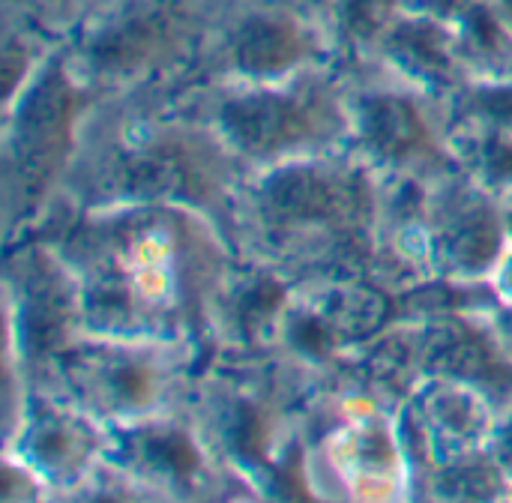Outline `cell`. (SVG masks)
Instances as JSON below:
<instances>
[{"instance_id":"obj_1","label":"cell","mask_w":512,"mask_h":503,"mask_svg":"<svg viewBox=\"0 0 512 503\" xmlns=\"http://www.w3.org/2000/svg\"><path fill=\"white\" fill-rule=\"evenodd\" d=\"M231 129L252 147H276L291 141L303 129V117L279 99H252L228 114Z\"/></svg>"},{"instance_id":"obj_2","label":"cell","mask_w":512,"mask_h":503,"mask_svg":"<svg viewBox=\"0 0 512 503\" xmlns=\"http://www.w3.org/2000/svg\"><path fill=\"white\" fill-rule=\"evenodd\" d=\"M366 129H369V138L375 141V147H381L390 156L411 153L423 138V126H420L417 114L411 111V105H405L399 99H378L369 108Z\"/></svg>"},{"instance_id":"obj_3","label":"cell","mask_w":512,"mask_h":503,"mask_svg":"<svg viewBox=\"0 0 512 503\" xmlns=\"http://www.w3.org/2000/svg\"><path fill=\"white\" fill-rule=\"evenodd\" d=\"M489 168L501 177L512 174V144H495L492 156H489Z\"/></svg>"},{"instance_id":"obj_4","label":"cell","mask_w":512,"mask_h":503,"mask_svg":"<svg viewBox=\"0 0 512 503\" xmlns=\"http://www.w3.org/2000/svg\"><path fill=\"white\" fill-rule=\"evenodd\" d=\"M483 105L492 111V117H495V120H512V90H507V93H498V96H492V99H486Z\"/></svg>"},{"instance_id":"obj_5","label":"cell","mask_w":512,"mask_h":503,"mask_svg":"<svg viewBox=\"0 0 512 503\" xmlns=\"http://www.w3.org/2000/svg\"><path fill=\"white\" fill-rule=\"evenodd\" d=\"M507 450H510V456H512V426H510V432H507Z\"/></svg>"}]
</instances>
